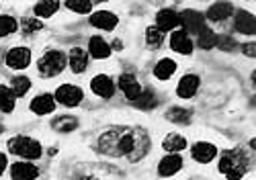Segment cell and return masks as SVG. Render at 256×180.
Returning <instances> with one entry per match:
<instances>
[{"label":"cell","mask_w":256,"mask_h":180,"mask_svg":"<svg viewBox=\"0 0 256 180\" xmlns=\"http://www.w3.org/2000/svg\"><path fill=\"white\" fill-rule=\"evenodd\" d=\"M98 154L115 160L138 164L152 150V138L140 125H117L104 129L96 138Z\"/></svg>","instance_id":"cell-1"},{"label":"cell","mask_w":256,"mask_h":180,"mask_svg":"<svg viewBox=\"0 0 256 180\" xmlns=\"http://www.w3.org/2000/svg\"><path fill=\"white\" fill-rule=\"evenodd\" d=\"M68 180H127V176L123 174V170L109 164L80 162L70 168Z\"/></svg>","instance_id":"cell-2"},{"label":"cell","mask_w":256,"mask_h":180,"mask_svg":"<svg viewBox=\"0 0 256 180\" xmlns=\"http://www.w3.org/2000/svg\"><path fill=\"white\" fill-rule=\"evenodd\" d=\"M248 168H250V156L244 150L234 148L222 152L218 170L220 174L226 176V180H242L248 174Z\"/></svg>","instance_id":"cell-3"},{"label":"cell","mask_w":256,"mask_h":180,"mask_svg":"<svg viewBox=\"0 0 256 180\" xmlns=\"http://www.w3.org/2000/svg\"><path fill=\"white\" fill-rule=\"evenodd\" d=\"M6 148L12 156L20 158V160H25V162H37L39 158L44 156L41 144L33 138H27V135H12L6 142Z\"/></svg>","instance_id":"cell-4"},{"label":"cell","mask_w":256,"mask_h":180,"mask_svg":"<svg viewBox=\"0 0 256 180\" xmlns=\"http://www.w3.org/2000/svg\"><path fill=\"white\" fill-rule=\"evenodd\" d=\"M68 66V56L62 50H48L37 60V74L41 78H56Z\"/></svg>","instance_id":"cell-5"},{"label":"cell","mask_w":256,"mask_h":180,"mask_svg":"<svg viewBox=\"0 0 256 180\" xmlns=\"http://www.w3.org/2000/svg\"><path fill=\"white\" fill-rule=\"evenodd\" d=\"M54 100L60 102L62 106H68V108H76L82 100H84V92L82 88L76 84H60L54 92Z\"/></svg>","instance_id":"cell-6"},{"label":"cell","mask_w":256,"mask_h":180,"mask_svg":"<svg viewBox=\"0 0 256 180\" xmlns=\"http://www.w3.org/2000/svg\"><path fill=\"white\" fill-rule=\"evenodd\" d=\"M31 50L25 48V45H16V48H10L4 56V64L8 70H14V72H20V70H27L31 66Z\"/></svg>","instance_id":"cell-7"},{"label":"cell","mask_w":256,"mask_h":180,"mask_svg":"<svg viewBox=\"0 0 256 180\" xmlns=\"http://www.w3.org/2000/svg\"><path fill=\"white\" fill-rule=\"evenodd\" d=\"M180 27H182V31L190 37V35H197L201 29H205L207 25H205V16L199 12V10H195V8H184L182 12H180Z\"/></svg>","instance_id":"cell-8"},{"label":"cell","mask_w":256,"mask_h":180,"mask_svg":"<svg viewBox=\"0 0 256 180\" xmlns=\"http://www.w3.org/2000/svg\"><path fill=\"white\" fill-rule=\"evenodd\" d=\"M117 88L123 92V96L130 100V102H134L140 94H142V90H144V86L140 84V80L132 74V72H123V74H119V78H117Z\"/></svg>","instance_id":"cell-9"},{"label":"cell","mask_w":256,"mask_h":180,"mask_svg":"<svg viewBox=\"0 0 256 180\" xmlns=\"http://www.w3.org/2000/svg\"><path fill=\"white\" fill-rule=\"evenodd\" d=\"M90 90H92L94 96H98L102 100H109V98H113L117 86H115V80L109 74H96L90 80Z\"/></svg>","instance_id":"cell-10"},{"label":"cell","mask_w":256,"mask_h":180,"mask_svg":"<svg viewBox=\"0 0 256 180\" xmlns=\"http://www.w3.org/2000/svg\"><path fill=\"white\" fill-rule=\"evenodd\" d=\"M156 29L162 33H172L180 27V12L174 8H160L156 12Z\"/></svg>","instance_id":"cell-11"},{"label":"cell","mask_w":256,"mask_h":180,"mask_svg":"<svg viewBox=\"0 0 256 180\" xmlns=\"http://www.w3.org/2000/svg\"><path fill=\"white\" fill-rule=\"evenodd\" d=\"M184 166L182 156L178 154H166L160 158L158 162V176L160 178H170V176H176Z\"/></svg>","instance_id":"cell-12"},{"label":"cell","mask_w":256,"mask_h":180,"mask_svg":"<svg viewBox=\"0 0 256 180\" xmlns=\"http://www.w3.org/2000/svg\"><path fill=\"white\" fill-rule=\"evenodd\" d=\"M170 50L180 54V56H190L195 52V41L190 39L182 29H176L170 33Z\"/></svg>","instance_id":"cell-13"},{"label":"cell","mask_w":256,"mask_h":180,"mask_svg":"<svg viewBox=\"0 0 256 180\" xmlns=\"http://www.w3.org/2000/svg\"><path fill=\"white\" fill-rule=\"evenodd\" d=\"M199 88H201V78L197 74H184L176 84V96L188 100L199 92Z\"/></svg>","instance_id":"cell-14"},{"label":"cell","mask_w":256,"mask_h":180,"mask_svg":"<svg viewBox=\"0 0 256 180\" xmlns=\"http://www.w3.org/2000/svg\"><path fill=\"white\" fill-rule=\"evenodd\" d=\"M88 22L94 27V29H100V31H113L117 25H119V16L111 10H96L90 14Z\"/></svg>","instance_id":"cell-15"},{"label":"cell","mask_w":256,"mask_h":180,"mask_svg":"<svg viewBox=\"0 0 256 180\" xmlns=\"http://www.w3.org/2000/svg\"><path fill=\"white\" fill-rule=\"evenodd\" d=\"M39 178V168L33 162L18 160L10 166V180H35Z\"/></svg>","instance_id":"cell-16"},{"label":"cell","mask_w":256,"mask_h":180,"mask_svg":"<svg viewBox=\"0 0 256 180\" xmlns=\"http://www.w3.org/2000/svg\"><path fill=\"white\" fill-rule=\"evenodd\" d=\"M190 156H193V160L199 164H209V162L216 160L218 148L209 142H197L193 148H190Z\"/></svg>","instance_id":"cell-17"},{"label":"cell","mask_w":256,"mask_h":180,"mask_svg":"<svg viewBox=\"0 0 256 180\" xmlns=\"http://www.w3.org/2000/svg\"><path fill=\"white\" fill-rule=\"evenodd\" d=\"M68 66H70L72 74H76V76L84 74L88 70V54L82 48H72L68 54Z\"/></svg>","instance_id":"cell-18"},{"label":"cell","mask_w":256,"mask_h":180,"mask_svg":"<svg viewBox=\"0 0 256 180\" xmlns=\"http://www.w3.org/2000/svg\"><path fill=\"white\" fill-rule=\"evenodd\" d=\"M29 108H31V112H35V115H39V117L52 115V112L56 110V100H54V96L48 94V92H46V94H37L35 98H31Z\"/></svg>","instance_id":"cell-19"},{"label":"cell","mask_w":256,"mask_h":180,"mask_svg":"<svg viewBox=\"0 0 256 180\" xmlns=\"http://www.w3.org/2000/svg\"><path fill=\"white\" fill-rule=\"evenodd\" d=\"M236 12V6L230 4V2H216L207 8V18L211 22H226L230 20V16Z\"/></svg>","instance_id":"cell-20"},{"label":"cell","mask_w":256,"mask_h":180,"mask_svg":"<svg viewBox=\"0 0 256 180\" xmlns=\"http://www.w3.org/2000/svg\"><path fill=\"white\" fill-rule=\"evenodd\" d=\"M88 56L94 60H109L111 58V45L109 41H104L100 35L90 37L88 41Z\"/></svg>","instance_id":"cell-21"},{"label":"cell","mask_w":256,"mask_h":180,"mask_svg":"<svg viewBox=\"0 0 256 180\" xmlns=\"http://www.w3.org/2000/svg\"><path fill=\"white\" fill-rule=\"evenodd\" d=\"M256 22H254V14L248 10H238L236 16H234V29L242 35H254L256 31Z\"/></svg>","instance_id":"cell-22"},{"label":"cell","mask_w":256,"mask_h":180,"mask_svg":"<svg viewBox=\"0 0 256 180\" xmlns=\"http://www.w3.org/2000/svg\"><path fill=\"white\" fill-rule=\"evenodd\" d=\"M164 117H166V121L174 123V125H190V121H193V110L186 106H170Z\"/></svg>","instance_id":"cell-23"},{"label":"cell","mask_w":256,"mask_h":180,"mask_svg":"<svg viewBox=\"0 0 256 180\" xmlns=\"http://www.w3.org/2000/svg\"><path fill=\"white\" fill-rule=\"evenodd\" d=\"M132 104H134L136 108H140V110H152V108H156V106H158V94H156V90H154L152 86L144 88L142 94H140Z\"/></svg>","instance_id":"cell-24"},{"label":"cell","mask_w":256,"mask_h":180,"mask_svg":"<svg viewBox=\"0 0 256 180\" xmlns=\"http://www.w3.org/2000/svg\"><path fill=\"white\" fill-rule=\"evenodd\" d=\"M186 146H188V142H186L184 135H180V133H168L166 138L162 140V148L168 154H180V152L186 150Z\"/></svg>","instance_id":"cell-25"},{"label":"cell","mask_w":256,"mask_h":180,"mask_svg":"<svg viewBox=\"0 0 256 180\" xmlns=\"http://www.w3.org/2000/svg\"><path fill=\"white\" fill-rule=\"evenodd\" d=\"M174 74H176V62L170 60V58H162V60L154 66V78H156V80L166 82V80L172 78Z\"/></svg>","instance_id":"cell-26"},{"label":"cell","mask_w":256,"mask_h":180,"mask_svg":"<svg viewBox=\"0 0 256 180\" xmlns=\"http://www.w3.org/2000/svg\"><path fill=\"white\" fill-rule=\"evenodd\" d=\"M52 129L54 131H58V133H72V131H76L78 129V119L74 117V115H60V117H56L52 123Z\"/></svg>","instance_id":"cell-27"},{"label":"cell","mask_w":256,"mask_h":180,"mask_svg":"<svg viewBox=\"0 0 256 180\" xmlns=\"http://www.w3.org/2000/svg\"><path fill=\"white\" fill-rule=\"evenodd\" d=\"M58 10H60V2H56V0H41V2H35L33 4V14L39 20L54 16Z\"/></svg>","instance_id":"cell-28"},{"label":"cell","mask_w":256,"mask_h":180,"mask_svg":"<svg viewBox=\"0 0 256 180\" xmlns=\"http://www.w3.org/2000/svg\"><path fill=\"white\" fill-rule=\"evenodd\" d=\"M10 90H12V94L14 96H25L29 90H31V78L29 76H25V74H16L12 80H10V86H8Z\"/></svg>","instance_id":"cell-29"},{"label":"cell","mask_w":256,"mask_h":180,"mask_svg":"<svg viewBox=\"0 0 256 180\" xmlns=\"http://www.w3.org/2000/svg\"><path fill=\"white\" fill-rule=\"evenodd\" d=\"M16 104V96L12 94V90L4 84H0V112H12Z\"/></svg>","instance_id":"cell-30"},{"label":"cell","mask_w":256,"mask_h":180,"mask_svg":"<svg viewBox=\"0 0 256 180\" xmlns=\"http://www.w3.org/2000/svg\"><path fill=\"white\" fill-rule=\"evenodd\" d=\"M218 37L220 35H216V31H213L211 27H205L197 33V43H199L201 50H213L216 43H218Z\"/></svg>","instance_id":"cell-31"},{"label":"cell","mask_w":256,"mask_h":180,"mask_svg":"<svg viewBox=\"0 0 256 180\" xmlns=\"http://www.w3.org/2000/svg\"><path fill=\"white\" fill-rule=\"evenodd\" d=\"M18 31V20L12 14H0V39L10 37Z\"/></svg>","instance_id":"cell-32"},{"label":"cell","mask_w":256,"mask_h":180,"mask_svg":"<svg viewBox=\"0 0 256 180\" xmlns=\"http://www.w3.org/2000/svg\"><path fill=\"white\" fill-rule=\"evenodd\" d=\"M164 41H166V35H164L160 29H156V27H148V29H146V45H148L150 50L162 48Z\"/></svg>","instance_id":"cell-33"},{"label":"cell","mask_w":256,"mask_h":180,"mask_svg":"<svg viewBox=\"0 0 256 180\" xmlns=\"http://www.w3.org/2000/svg\"><path fill=\"white\" fill-rule=\"evenodd\" d=\"M18 27H20V31H23L25 35H33V33H39V31H44V22H41L39 18H35V16H25L23 20L18 22Z\"/></svg>","instance_id":"cell-34"},{"label":"cell","mask_w":256,"mask_h":180,"mask_svg":"<svg viewBox=\"0 0 256 180\" xmlns=\"http://www.w3.org/2000/svg\"><path fill=\"white\" fill-rule=\"evenodd\" d=\"M64 6H66L68 10H72V12H76V14H88L94 4L88 2V0H66Z\"/></svg>","instance_id":"cell-35"},{"label":"cell","mask_w":256,"mask_h":180,"mask_svg":"<svg viewBox=\"0 0 256 180\" xmlns=\"http://www.w3.org/2000/svg\"><path fill=\"white\" fill-rule=\"evenodd\" d=\"M216 48H220L222 52H234L238 48V43H236V39L234 37H230V35H222V37H218V43H216Z\"/></svg>","instance_id":"cell-36"},{"label":"cell","mask_w":256,"mask_h":180,"mask_svg":"<svg viewBox=\"0 0 256 180\" xmlns=\"http://www.w3.org/2000/svg\"><path fill=\"white\" fill-rule=\"evenodd\" d=\"M6 168H8V156L4 152H0V176L6 172Z\"/></svg>","instance_id":"cell-37"},{"label":"cell","mask_w":256,"mask_h":180,"mask_svg":"<svg viewBox=\"0 0 256 180\" xmlns=\"http://www.w3.org/2000/svg\"><path fill=\"white\" fill-rule=\"evenodd\" d=\"M242 52H244V56H246V58H254V43L250 41V43L242 45Z\"/></svg>","instance_id":"cell-38"},{"label":"cell","mask_w":256,"mask_h":180,"mask_svg":"<svg viewBox=\"0 0 256 180\" xmlns=\"http://www.w3.org/2000/svg\"><path fill=\"white\" fill-rule=\"evenodd\" d=\"M2 133H4V125H2V123H0V135H2Z\"/></svg>","instance_id":"cell-39"},{"label":"cell","mask_w":256,"mask_h":180,"mask_svg":"<svg viewBox=\"0 0 256 180\" xmlns=\"http://www.w3.org/2000/svg\"><path fill=\"white\" fill-rule=\"evenodd\" d=\"M0 8H2V4H0Z\"/></svg>","instance_id":"cell-40"}]
</instances>
